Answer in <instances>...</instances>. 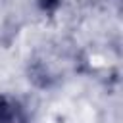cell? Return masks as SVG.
Segmentation results:
<instances>
[{"instance_id": "obj_1", "label": "cell", "mask_w": 123, "mask_h": 123, "mask_svg": "<svg viewBox=\"0 0 123 123\" xmlns=\"http://www.w3.org/2000/svg\"><path fill=\"white\" fill-rule=\"evenodd\" d=\"M0 123H27L23 106L8 94H0Z\"/></svg>"}]
</instances>
